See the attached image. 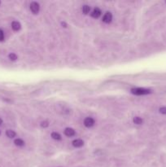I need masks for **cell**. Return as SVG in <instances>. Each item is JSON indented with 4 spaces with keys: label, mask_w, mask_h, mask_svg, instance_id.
Returning a JSON list of instances; mask_svg holds the SVG:
<instances>
[{
    "label": "cell",
    "mask_w": 166,
    "mask_h": 167,
    "mask_svg": "<svg viewBox=\"0 0 166 167\" xmlns=\"http://www.w3.org/2000/svg\"><path fill=\"white\" fill-rule=\"evenodd\" d=\"M2 124H3V119L0 118V125H2Z\"/></svg>",
    "instance_id": "19"
},
{
    "label": "cell",
    "mask_w": 166,
    "mask_h": 167,
    "mask_svg": "<svg viewBox=\"0 0 166 167\" xmlns=\"http://www.w3.org/2000/svg\"><path fill=\"white\" fill-rule=\"evenodd\" d=\"M101 15H102V12H101V10L99 8H95L91 13V17L95 18V19L99 18Z\"/></svg>",
    "instance_id": "5"
},
{
    "label": "cell",
    "mask_w": 166,
    "mask_h": 167,
    "mask_svg": "<svg viewBox=\"0 0 166 167\" xmlns=\"http://www.w3.org/2000/svg\"><path fill=\"white\" fill-rule=\"evenodd\" d=\"M0 4H1V2H0Z\"/></svg>",
    "instance_id": "21"
},
{
    "label": "cell",
    "mask_w": 166,
    "mask_h": 167,
    "mask_svg": "<svg viewBox=\"0 0 166 167\" xmlns=\"http://www.w3.org/2000/svg\"><path fill=\"white\" fill-rule=\"evenodd\" d=\"M48 125H49V122H48V121H42L41 122V126L42 127V128H46Z\"/></svg>",
    "instance_id": "16"
},
{
    "label": "cell",
    "mask_w": 166,
    "mask_h": 167,
    "mask_svg": "<svg viewBox=\"0 0 166 167\" xmlns=\"http://www.w3.org/2000/svg\"><path fill=\"white\" fill-rule=\"evenodd\" d=\"M39 10H40V5L37 2H32L30 3V11L33 14H37L39 12Z\"/></svg>",
    "instance_id": "2"
},
{
    "label": "cell",
    "mask_w": 166,
    "mask_h": 167,
    "mask_svg": "<svg viewBox=\"0 0 166 167\" xmlns=\"http://www.w3.org/2000/svg\"><path fill=\"white\" fill-rule=\"evenodd\" d=\"M133 123L136 124V125H142V122H143V120L140 117H134L133 119Z\"/></svg>",
    "instance_id": "11"
},
{
    "label": "cell",
    "mask_w": 166,
    "mask_h": 167,
    "mask_svg": "<svg viewBox=\"0 0 166 167\" xmlns=\"http://www.w3.org/2000/svg\"><path fill=\"white\" fill-rule=\"evenodd\" d=\"M64 133L68 137H73V136H74L75 134H76V132H75L74 130L73 129V128H70V127H68V128L64 130Z\"/></svg>",
    "instance_id": "6"
},
{
    "label": "cell",
    "mask_w": 166,
    "mask_h": 167,
    "mask_svg": "<svg viewBox=\"0 0 166 167\" xmlns=\"http://www.w3.org/2000/svg\"><path fill=\"white\" fill-rule=\"evenodd\" d=\"M14 143H15V145L16 146L18 147H23L25 145V141L23 140V139H16L15 140H14Z\"/></svg>",
    "instance_id": "10"
},
{
    "label": "cell",
    "mask_w": 166,
    "mask_h": 167,
    "mask_svg": "<svg viewBox=\"0 0 166 167\" xmlns=\"http://www.w3.org/2000/svg\"><path fill=\"white\" fill-rule=\"evenodd\" d=\"M5 38V35H4V32L3 29H0V42H3Z\"/></svg>",
    "instance_id": "15"
},
{
    "label": "cell",
    "mask_w": 166,
    "mask_h": 167,
    "mask_svg": "<svg viewBox=\"0 0 166 167\" xmlns=\"http://www.w3.org/2000/svg\"><path fill=\"white\" fill-rule=\"evenodd\" d=\"M72 143H73V145L75 148H81V147L83 146L84 142H83L82 139H77L73 140Z\"/></svg>",
    "instance_id": "7"
},
{
    "label": "cell",
    "mask_w": 166,
    "mask_h": 167,
    "mask_svg": "<svg viewBox=\"0 0 166 167\" xmlns=\"http://www.w3.org/2000/svg\"><path fill=\"white\" fill-rule=\"evenodd\" d=\"M51 138L54 139L55 140H60L61 139V135L57 132H52L51 133Z\"/></svg>",
    "instance_id": "13"
},
{
    "label": "cell",
    "mask_w": 166,
    "mask_h": 167,
    "mask_svg": "<svg viewBox=\"0 0 166 167\" xmlns=\"http://www.w3.org/2000/svg\"><path fill=\"white\" fill-rule=\"evenodd\" d=\"M160 113L162 114H166V107H161L160 109Z\"/></svg>",
    "instance_id": "17"
},
{
    "label": "cell",
    "mask_w": 166,
    "mask_h": 167,
    "mask_svg": "<svg viewBox=\"0 0 166 167\" xmlns=\"http://www.w3.org/2000/svg\"><path fill=\"white\" fill-rule=\"evenodd\" d=\"M8 58L10 60L15 61V60H17L18 57H17V54H15V53H10V54L8 55Z\"/></svg>",
    "instance_id": "14"
},
{
    "label": "cell",
    "mask_w": 166,
    "mask_h": 167,
    "mask_svg": "<svg viewBox=\"0 0 166 167\" xmlns=\"http://www.w3.org/2000/svg\"><path fill=\"white\" fill-rule=\"evenodd\" d=\"M21 28V25L20 22L18 21H12V29L14 30V31H19Z\"/></svg>",
    "instance_id": "8"
},
{
    "label": "cell",
    "mask_w": 166,
    "mask_h": 167,
    "mask_svg": "<svg viewBox=\"0 0 166 167\" xmlns=\"http://www.w3.org/2000/svg\"><path fill=\"white\" fill-rule=\"evenodd\" d=\"M0 134H1V131H0Z\"/></svg>",
    "instance_id": "20"
},
{
    "label": "cell",
    "mask_w": 166,
    "mask_h": 167,
    "mask_svg": "<svg viewBox=\"0 0 166 167\" xmlns=\"http://www.w3.org/2000/svg\"><path fill=\"white\" fill-rule=\"evenodd\" d=\"M6 135H7V137H8L10 139H13L16 137V135H17V133L12 130H6Z\"/></svg>",
    "instance_id": "9"
},
{
    "label": "cell",
    "mask_w": 166,
    "mask_h": 167,
    "mask_svg": "<svg viewBox=\"0 0 166 167\" xmlns=\"http://www.w3.org/2000/svg\"><path fill=\"white\" fill-rule=\"evenodd\" d=\"M82 12L85 15H87L88 13L91 12V7L88 6V5H84L82 7Z\"/></svg>",
    "instance_id": "12"
},
{
    "label": "cell",
    "mask_w": 166,
    "mask_h": 167,
    "mask_svg": "<svg viewBox=\"0 0 166 167\" xmlns=\"http://www.w3.org/2000/svg\"><path fill=\"white\" fill-rule=\"evenodd\" d=\"M62 25H63V27H67L66 23H64V22H62Z\"/></svg>",
    "instance_id": "18"
},
{
    "label": "cell",
    "mask_w": 166,
    "mask_h": 167,
    "mask_svg": "<svg viewBox=\"0 0 166 167\" xmlns=\"http://www.w3.org/2000/svg\"><path fill=\"white\" fill-rule=\"evenodd\" d=\"M131 92L133 95L136 96H144V95H148L151 91L149 89H145V88H133L131 90Z\"/></svg>",
    "instance_id": "1"
},
{
    "label": "cell",
    "mask_w": 166,
    "mask_h": 167,
    "mask_svg": "<svg viewBox=\"0 0 166 167\" xmlns=\"http://www.w3.org/2000/svg\"><path fill=\"white\" fill-rule=\"evenodd\" d=\"M102 21H104V23H106V24H109V23H111L112 21V14L111 12H106L104 15V17H103V19H102Z\"/></svg>",
    "instance_id": "4"
},
{
    "label": "cell",
    "mask_w": 166,
    "mask_h": 167,
    "mask_svg": "<svg viewBox=\"0 0 166 167\" xmlns=\"http://www.w3.org/2000/svg\"><path fill=\"white\" fill-rule=\"evenodd\" d=\"M95 119L92 118V117H86L85 120H84V125H85L86 127H87V128L92 127L93 125H95Z\"/></svg>",
    "instance_id": "3"
}]
</instances>
